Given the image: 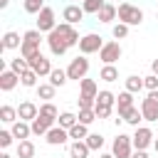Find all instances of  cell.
Here are the masks:
<instances>
[{"label":"cell","instance_id":"obj_43","mask_svg":"<svg viewBox=\"0 0 158 158\" xmlns=\"http://www.w3.org/2000/svg\"><path fill=\"white\" fill-rule=\"evenodd\" d=\"M94 111H96V118H99V121H101V118H109V116L114 114V109H111V106H101V104H96V106H94Z\"/></svg>","mask_w":158,"mask_h":158},{"label":"cell","instance_id":"obj_42","mask_svg":"<svg viewBox=\"0 0 158 158\" xmlns=\"http://www.w3.org/2000/svg\"><path fill=\"white\" fill-rule=\"evenodd\" d=\"M12 141H15L12 131H7V128H5V131H0V148H2V151H7V148L12 146Z\"/></svg>","mask_w":158,"mask_h":158},{"label":"cell","instance_id":"obj_22","mask_svg":"<svg viewBox=\"0 0 158 158\" xmlns=\"http://www.w3.org/2000/svg\"><path fill=\"white\" fill-rule=\"evenodd\" d=\"M131 106H133V94L123 89V91H121V94L116 96V111H118V116H121L123 111H128Z\"/></svg>","mask_w":158,"mask_h":158},{"label":"cell","instance_id":"obj_1","mask_svg":"<svg viewBox=\"0 0 158 158\" xmlns=\"http://www.w3.org/2000/svg\"><path fill=\"white\" fill-rule=\"evenodd\" d=\"M42 32L40 30H27L22 35V47H20V57L32 59L35 54H40V44H42Z\"/></svg>","mask_w":158,"mask_h":158},{"label":"cell","instance_id":"obj_8","mask_svg":"<svg viewBox=\"0 0 158 158\" xmlns=\"http://www.w3.org/2000/svg\"><path fill=\"white\" fill-rule=\"evenodd\" d=\"M44 42H47V47H49V52H52L54 57H62V54H67V49H69V44H67L64 37L57 32V27L44 37Z\"/></svg>","mask_w":158,"mask_h":158},{"label":"cell","instance_id":"obj_38","mask_svg":"<svg viewBox=\"0 0 158 158\" xmlns=\"http://www.w3.org/2000/svg\"><path fill=\"white\" fill-rule=\"evenodd\" d=\"M84 141H86V146H89L91 151H101V148H104V136H101V133H89Z\"/></svg>","mask_w":158,"mask_h":158},{"label":"cell","instance_id":"obj_9","mask_svg":"<svg viewBox=\"0 0 158 158\" xmlns=\"http://www.w3.org/2000/svg\"><path fill=\"white\" fill-rule=\"evenodd\" d=\"M121 54H123L121 44L111 40V42H106V44L101 47V52H99V59H101L104 64H116V62L121 59Z\"/></svg>","mask_w":158,"mask_h":158},{"label":"cell","instance_id":"obj_15","mask_svg":"<svg viewBox=\"0 0 158 158\" xmlns=\"http://www.w3.org/2000/svg\"><path fill=\"white\" fill-rule=\"evenodd\" d=\"M57 32L64 37V42H67L69 47L79 44V40H81V37H79V32L74 30V25H69V22H59V25H57Z\"/></svg>","mask_w":158,"mask_h":158},{"label":"cell","instance_id":"obj_19","mask_svg":"<svg viewBox=\"0 0 158 158\" xmlns=\"http://www.w3.org/2000/svg\"><path fill=\"white\" fill-rule=\"evenodd\" d=\"M96 17H99V22L109 25V22H114V20L118 17V7H116L114 2H106V5L99 10V15H96Z\"/></svg>","mask_w":158,"mask_h":158},{"label":"cell","instance_id":"obj_39","mask_svg":"<svg viewBox=\"0 0 158 158\" xmlns=\"http://www.w3.org/2000/svg\"><path fill=\"white\" fill-rule=\"evenodd\" d=\"M22 7H25V12H30V15H40L42 7H44V0H25Z\"/></svg>","mask_w":158,"mask_h":158},{"label":"cell","instance_id":"obj_18","mask_svg":"<svg viewBox=\"0 0 158 158\" xmlns=\"http://www.w3.org/2000/svg\"><path fill=\"white\" fill-rule=\"evenodd\" d=\"M10 131H12V136H15L17 141H27V138L32 136V126H30L27 121H20V118L10 126Z\"/></svg>","mask_w":158,"mask_h":158},{"label":"cell","instance_id":"obj_21","mask_svg":"<svg viewBox=\"0 0 158 158\" xmlns=\"http://www.w3.org/2000/svg\"><path fill=\"white\" fill-rule=\"evenodd\" d=\"M79 94L81 96H91V99H96V94H99V84L94 81V79H81L79 81Z\"/></svg>","mask_w":158,"mask_h":158},{"label":"cell","instance_id":"obj_48","mask_svg":"<svg viewBox=\"0 0 158 158\" xmlns=\"http://www.w3.org/2000/svg\"><path fill=\"white\" fill-rule=\"evenodd\" d=\"M99 158H116L114 153H99Z\"/></svg>","mask_w":158,"mask_h":158},{"label":"cell","instance_id":"obj_52","mask_svg":"<svg viewBox=\"0 0 158 158\" xmlns=\"http://www.w3.org/2000/svg\"><path fill=\"white\" fill-rule=\"evenodd\" d=\"M77 2H84V0H77Z\"/></svg>","mask_w":158,"mask_h":158},{"label":"cell","instance_id":"obj_20","mask_svg":"<svg viewBox=\"0 0 158 158\" xmlns=\"http://www.w3.org/2000/svg\"><path fill=\"white\" fill-rule=\"evenodd\" d=\"M91 148L86 146V141H72L69 143V158H89Z\"/></svg>","mask_w":158,"mask_h":158},{"label":"cell","instance_id":"obj_13","mask_svg":"<svg viewBox=\"0 0 158 158\" xmlns=\"http://www.w3.org/2000/svg\"><path fill=\"white\" fill-rule=\"evenodd\" d=\"M44 141H47L49 146H64V143L69 141V131H67V128H62V126H52V128L47 131Z\"/></svg>","mask_w":158,"mask_h":158},{"label":"cell","instance_id":"obj_5","mask_svg":"<svg viewBox=\"0 0 158 158\" xmlns=\"http://www.w3.org/2000/svg\"><path fill=\"white\" fill-rule=\"evenodd\" d=\"M86 74H89V59L84 54L74 57L69 62V67H67V77L74 79V81H81V79H86Z\"/></svg>","mask_w":158,"mask_h":158},{"label":"cell","instance_id":"obj_45","mask_svg":"<svg viewBox=\"0 0 158 158\" xmlns=\"http://www.w3.org/2000/svg\"><path fill=\"white\" fill-rule=\"evenodd\" d=\"M77 101H79V109H94V106H96V99H91V96H81V94H79Z\"/></svg>","mask_w":158,"mask_h":158},{"label":"cell","instance_id":"obj_50","mask_svg":"<svg viewBox=\"0 0 158 158\" xmlns=\"http://www.w3.org/2000/svg\"><path fill=\"white\" fill-rule=\"evenodd\" d=\"M0 158H12V156H10L7 151H2V153H0Z\"/></svg>","mask_w":158,"mask_h":158},{"label":"cell","instance_id":"obj_41","mask_svg":"<svg viewBox=\"0 0 158 158\" xmlns=\"http://www.w3.org/2000/svg\"><path fill=\"white\" fill-rule=\"evenodd\" d=\"M128 25H123V22H116L114 27H111V35L116 37V40H123V37H128Z\"/></svg>","mask_w":158,"mask_h":158},{"label":"cell","instance_id":"obj_25","mask_svg":"<svg viewBox=\"0 0 158 158\" xmlns=\"http://www.w3.org/2000/svg\"><path fill=\"white\" fill-rule=\"evenodd\" d=\"M17 118H20V116H17V109H15V106H10V104H2V106H0V121H2V123H10V126H12Z\"/></svg>","mask_w":158,"mask_h":158},{"label":"cell","instance_id":"obj_46","mask_svg":"<svg viewBox=\"0 0 158 158\" xmlns=\"http://www.w3.org/2000/svg\"><path fill=\"white\" fill-rule=\"evenodd\" d=\"M131 158H151V156H148V151H133Z\"/></svg>","mask_w":158,"mask_h":158},{"label":"cell","instance_id":"obj_40","mask_svg":"<svg viewBox=\"0 0 158 158\" xmlns=\"http://www.w3.org/2000/svg\"><path fill=\"white\" fill-rule=\"evenodd\" d=\"M40 114L42 116H49V118H59V111H57V106L52 104V101H44V104H40Z\"/></svg>","mask_w":158,"mask_h":158},{"label":"cell","instance_id":"obj_30","mask_svg":"<svg viewBox=\"0 0 158 158\" xmlns=\"http://www.w3.org/2000/svg\"><path fill=\"white\" fill-rule=\"evenodd\" d=\"M99 79H104V81H118V69L114 67V64H104L101 67V72H99Z\"/></svg>","mask_w":158,"mask_h":158},{"label":"cell","instance_id":"obj_2","mask_svg":"<svg viewBox=\"0 0 158 158\" xmlns=\"http://www.w3.org/2000/svg\"><path fill=\"white\" fill-rule=\"evenodd\" d=\"M118 22H123L128 27H136V25L143 22V10L131 5V2H121L118 5Z\"/></svg>","mask_w":158,"mask_h":158},{"label":"cell","instance_id":"obj_44","mask_svg":"<svg viewBox=\"0 0 158 158\" xmlns=\"http://www.w3.org/2000/svg\"><path fill=\"white\" fill-rule=\"evenodd\" d=\"M143 89H148V91H156V89H158V77H156V74H148V77H143Z\"/></svg>","mask_w":158,"mask_h":158},{"label":"cell","instance_id":"obj_33","mask_svg":"<svg viewBox=\"0 0 158 158\" xmlns=\"http://www.w3.org/2000/svg\"><path fill=\"white\" fill-rule=\"evenodd\" d=\"M37 79H40V77H37L32 69H27V72H22V74H20V84H22V86H27V89H37V86H40V84H37Z\"/></svg>","mask_w":158,"mask_h":158},{"label":"cell","instance_id":"obj_47","mask_svg":"<svg viewBox=\"0 0 158 158\" xmlns=\"http://www.w3.org/2000/svg\"><path fill=\"white\" fill-rule=\"evenodd\" d=\"M151 74H156V77H158V59H153V62H151Z\"/></svg>","mask_w":158,"mask_h":158},{"label":"cell","instance_id":"obj_34","mask_svg":"<svg viewBox=\"0 0 158 158\" xmlns=\"http://www.w3.org/2000/svg\"><path fill=\"white\" fill-rule=\"evenodd\" d=\"M54 94H57V86H52L49 81L37 86V96H40V99H44V101H52V99H54Z\"/></svg>","mask_w":158,"mask_h":158},{"label":"cell","instance_id":"obj_17","mask_svg":"<svg viewBox=\"0 0 158 158\" xmlns=\"http://www.w3.org/2000/svg\"><path fill=\"white\" fill-rule=\"evenodd\" d=\"M20 84V74H15L12 69H2L0 72V89L2 91H12Z\"/></svg>","mask_w":158,"mask_h":158},{"label":"cell","instance_id":"obj_51","mask_svg":"<svg viewBox=\"0 0 158 158\" xmlns=\"http://www.w3.org/2000/svg\"><path fill=\"white\" fill-rule=\"evenodd\" d=\"M153 151H156V153H158V138H156V141H153Z\"/></svg>","mask_w":158,"mask_h":158},{"label":"cell","instance_id":"obj_35","mask_svg":"<svg viewBox=\"0 0 158 158\" xmlns=\"http://www.w3.org/2000/svg\"><path fill=\"white\" fill-rule=\"evenodd\" d=\"M7 69H12L15 74H22V72L30 69V62H27L25 57H15V59H10V67H7Z\"/></svg>","mask_w":158,"mask_h":158},{"label":"cell","instance_id":"obj_23","mask_svg":"<svg viewBox=\"0 0 158 158\" xmlns=\"http://www.w3.org/2000/svg\"><path fill=\"white\" fill-rule=\"evenodd\" d=\"M121 118H123V121H126L128 126L138 128V123L143 121V114H141V109H138V106H131L128 111H123V114H121Z\"/></svg>","mask_w":158,"mask_h":158},{"label":"cell","instance_id":"obj_16","mask_svg":"<svg viewBox=\"0 0 158 158\" xmlns=\"http://www.w3.org/2000/svg\"><path fill=\"white\" fill-rule=\"evenodd\" d=\"M141 114H143V121H158V101H153L151 96L141 99Z\"/></svg>","mask_w":158,"mask_h":158},{"label":"cell","instance_id":"obj_36","mask_svg":"<svg viewBox=\"0 0 158 158\" xmlns=\"http://www.w3.org/2000/svg\"><path fill=\"white\" fill-rule=\"evenodd\" d=\"M86 136H89V126H84V123H77L69 128V138H74V141H84Z\"/></svg>","mask_w":158,"mask_h":158},{"label":"cell","instance_id":"obj_32","mask_svg":"<svg viewBox=\"0 0 158 158\" xmlns=\"http://www.w3.org/2000/svg\"><path fill=\"white\" fill-rule=\"evenodd\" d=\"M109 0H84L81 2V10L86 12V15H99V10L106 5Z\"/></svg>","mask_w":158,"mask_h":158},{"label":"cell","instance_id":"obj_27","mask_svg":"<svg viewBox=\"0 0 158 158\" xmlns=\"http://www.w3.org/2000/svg\"><path fill=\"white\" fill-rule=\"evenodd\" d=\"M67 81H69V77H67V69H57V67H54V69H52V74H49V84L59 89V86H64Z\"/></svg>","mask_w":158,"mask_h":158},{"label":"cell","instance_id":"obj_12","mask_svg":"<svg viewBox=\"0 0 158 158\" xmlns=\"http://www.w3.org/2000/svg\"><path fill=\"white\" fill-rule=\"evenodd\" d=\"M17 116H20V121L32 123V121L40 116V106H37L35 101H22V104L17 106Z\"/></svg>","mask_w":158,"mask_h":158},{"label":"cell","instance_id":"obj_29","mask_svg":"<svg viewBox=\"0 0 158 158\" xmlns=\"http://www.w3.org/2000/svg\"><path fill=\"white\" fill-rule=\"evenodd\" d=\"M17 158H35V143L27 141H17Z\"/></svg>","mask_w":158,"mask_h":158},{"label":"cell","instance_id":"obj_11","mask_svg":"<svg viewBox=\"0 0 158 158\" xmlns=\"http://www.w3.org/2000/svg\"><path fill=\"white\" fill-rule=\"evenodd\" d=\"M84 10H81V5L79 2H72V5H67L64 10H62V20L64 22H69V25H77V22H81L84 20Z\"/></svg>","mask_w":158,"mask_h":158},{"label":"cell","instance_id":"obj_37","mask_svg":"<svg viewBox=\"0 0 158 158\" xmlns=\"http://www.w3.org/2000/svg\"><path fill=\"white\" fill-rule=\"evenodd\" d=\"M79 123H84V126H91L94 121H96V111L94 109H79Z\"/></svg>","mask_w":158,"mask_h":158},{"label":"cell","instance_id":"obj_14","mask_svg":"<svg viewBox=\"0 0 158 158\" xmlns=\"http://www.w3.org/2000/svg\"><path fill=\"white\" fill-rule=\"evenodd\" d=\"M30 126H32V136H47V131H49L52 126H57V121L49 118V116H42V114H40Z\"/></svg>","mask_w":158,"mask_h":158},{"label":"cell","instance_id":"obj_4","mask_svg":"<svg viewBox=\"0 0 158 158\" xmlns=\"http://www.w3.org/2000/svg\"><path fill=\"white\" fill-rule=\"evenodd\" d=\"M133 138L131 136H126V133H118L116 138H114V143H111V153L116 156V158H131L133 156Z\"/></svg>","mask_w":158,"mask_h":158},{"label":"cell","instance_id":"obj_7","mask_svg":"<svg viewBox=\"0 0 158 158\" xmlns=\"http://www.w3.org/2000/svg\"><path fill=\"white\" fill-rule=\"evenodd\" d=\"M57 25H59V22H57V15H54V10H52L49 5H44V7H42V12L37 15V30L49 35V32H52Z\"/></svg>","mask_w":158,"mask_h":158},{"label":"cell","instance_id":"obj_3","mask_svg":"<svg viewBox=\"0 0 158 158\" xmlns=\"http://www.w3.org/2000/svg\"><path fill=\"white\" fill-rule=\"evenodd\" d=\"M104 44H106V42H104L101 35H96V32H86V35L79 40V52H81L84 57H89V54H94V52H101Z\"/></svg>","mask_w":158,"mask_h":158},{"label":"cell","instance_id":"obj_26","mask_svg":"<svg viewBox=\"0 0 158 158\" xmlns=\"http://www.w3.org/2000/svg\"><path fill=\"white\" fill-rule=\"evenodd\" d=\"M79 123V116L77 114H72V111H62L59 114V118H57V126H62V128H72V126H77Z\"/></svg>","mask_w":158,"mask_h":158},{"label":"cell","instance_id":"obj_31","mask_svg":"<svg viewBox=\"0 0 158 158\" xmlns=\"http://www.w3.org/2000/svg\"><path fill=\"white\" fill-rule=\"evenodd\" d=\"M126 91H131V94H138L141 89H143V77H138V74H131V77H126Z\"/></svg>","mask_w":158,"mask_h":158},{"label":"cell","instance_id":"obj_6","mask_svg":"<svg viewBox=\"0 0 158 158\" xmlns=\"http://www.w3.org/2000/svg\"><path fill=\"white\" fill-rule=\"evenodd\" d=\"M131 138H133V148L136 151H148L153 146V141H156V136H153V131L148 126H138Z\"/></svg>","mask_w":158,"mask_h":158},{"label":"cell","instance_id":"obj_49","mask_svg":"<svg viewBox=\"0 0 158 158\" xmlns=\"http://www.w3.org/2000/svg\"><path fill=\"white\" fill-rule=\"evenodd\" d=\"M10 5V0H0V7H7Z\"/></svg>","mask_w":158,"mask_h":158},{"label":"cell","instance_id":"obj_10","mask_svg":"<svg viewBox=\"0 0 158 158\" xmlns=\"http://www.w3.org/2000/svg\"><path fill=\"white\" fill-rule=\"evenodd\" d=\"M27 62H30V69H32L37 77H49V74H52V69H54V67H52V62H49L42 52H40V54H35V57H32V59H27Z\"/></svg>","mask_w":158,"mask_h":158},{"label":"cell","instance_id":"obj_24","mask_svg":"<svg viewBox=\"0 0 158 158\" xmlns=\"http://www.w3.org/2000/svg\"><path fill=\"white\" fill-rule=\"evenodd\" d=\"M22 47V37L17 35V32H5L2 35V49H20Z\"/></svg>","mask_w":158,"mask_h":158},{"label":"cell","instance_id":"obj_28","mask_svg":"<svg viewBox=\"0 0 158 158\" xmlns=\"http://www.w3.org/2000/svg\"><path fill=\"white\" fill-rule=\"evenodd\" d=\"M96 104L116 109V94H114V91H109V89H101V91L96 94Z\"/></svg>","mask_w":158,"mask_h":158}]
</instances>
